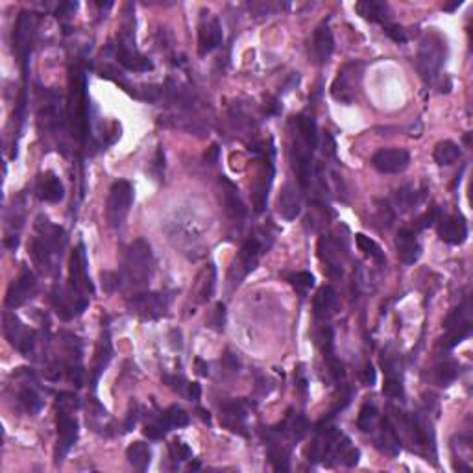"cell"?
Masks as SVG:
<instances>
[{
    "label": "cell",
    "mask_w": 473,
    "mask_h": 473,
    "mask_svg": "<svg viewBox=\"0 0 473 473\" xmlns=\"http://www.w3.org/2000/svg\"><path fill=\"white\" fill-rule=\"evenodd\" d=\"M165 231L168 235V241L189 259H198L204 255L206 226L201 220L196 219L195 214L179 211L174 214V219L166 222Z\"/></svg>",
    "instance_id": "cell-1"
},
{
    "label": "cell",
    "mask_w": 473,
    "mask_h": 473,
    "mask_svg": "<svg viewBox=\"0 0 473 473\" xmlns=\"http://www.w3.org/2000/svg\"><path fill=\"white\" fill-rule=\"evenodd\" d=\"M154 272V254L152 246L144 239H137L126 248L122 270L118 274L120 287H130L133 290L142 289Z\"/></svg>",
    "instance_id": "cell-2"
},
{
    "label": "cell",
    "mask_w": 473,
    "mask_h": 473,
    "mask_svg": "<svg viewBox=\"0 0 473 473\" xmlns=\"http://www.w3.org/2000/svg\"><path fill=\"white\" fill-rule=\"evenodd\" d=\"M36 230L37 235L32 241L30 254L43 270H48V268H52L54 261L61 257V252L65 250L67 233L63 231V228L50 224L47 217L37 219Z\"/></svg>",
    "instance_id": "cell-3"
},
{
    "label": "cell",
    "mask_w": 473,
    "mask_h": 473,
    "mask_svg": "<svg viewBox=\"0 0 473 473\" xmlns=\"http://www.w3.org/2000/svg\"><path fill=\"white\" fill-rule=\"evenodd\" d=\"M443 61H446V41L438 34H429L424 37L416 58V67L424 82L434 83V80L440 76Z\"/></svg>",
    "instance_id": "cell-4"
},
{
    "label": "cell",
    "mask_w": 473,
    "mask_h": 473,
    "mask_svg": "<svg viewBox=\"0 0 473 473\" xmlns=\"http://www.w3.org/2000/svg\"><path fill=\"white\" fill-rule=\"evenodd\" d=\"M133 204V187L126 179H118L111 185L109 196L106 204V219L109 228L120 230L126 222V217L130 213Z\"/></svg>",
    "instance_id": "cell-5"
},
{
    "label": "cell",
    "mask_w": 473,
    "mask_h": 473,
    "mask_svg": "<svg viewBox=\"0 0 473 473\" xmlns=\"http://www.w3.org/2000/svg\"><path fill=\"white\" fill-rule=\"evenodd\" d=\"M364 65L361 61H349L338 71L337 78L331 85V96L340 104H351L361 87Z\"/></svg>",
    "instance_id": "cell-6"
},
{
    "label": "cell",
    "mask_w": 473,
    "mask_h": 473,
    "mask_svg": "<svg viewBox=\"0 0 473 473\" xmlns=\"http://www.w3.org/2000/svg\"><path fill=\"white\" fill-rule=\"evenodd\" d=\"M117 59L118 63L126 67L128 71L148 72L154 69V63L135 48L131 32H126V30L120 32V36L117 37Z\"/></svg>",
    "instance_id": "cell-7"
},
{
    "label": "cell",
    "mask_w": 473,
    "mask_h": 473,
    "mask_svg": "<svg viewBox=\"0 0 473 473\" xmlns=\"http://www.w3.org/2000/svg\"><path fill=\"white\" fill-rule=\"evenodd\" d=\"M34 30H36V17L32 12H23L19 15L15 30H13V47L17 52L23 69L26 72L30 52H32V43H34Z\"/></svg>",
    "instance_id": "cell-8"
},
{
    "label": "cell",
    "mask_w": 473,
    "mask_h": 473,
    "mask_svg": "<svg viewBox=\"0 0 473 473\" xmlns=\"http://www.w3.org/2000/svg\"><path fill=\"white\" fill-rule=\"evenodd\" d=\"M69 281H71V294L76 298L78 302L85 300L83 292H93L91 279L87 278V259H85V250L83 244H80L71 255L69 263Z\"/></svg>",
    "instance_id": "cell-9"
},
{
    "label": "cell",
    "mask_w": 473,
    "mask_h": 473,
    "mask_svg": "<svg viewBox=\"0 0 473 473\" xmlns=\"http://www.w3.org/2000/svg\"><path fill=\"white\" fill-rule=\"evenodd\" d=\"M410 165V154L405 148H383L372 157V166L381 174H399Z\"/></svg>",
    "instance_id": "cell-10"
},
{
    "label": "cell",
    "mask_w": 473,
    "mask_h": 473,
    "mask_svg": "<svg viewBox=\"0 0 473 473\" xmlns=\"http://www.w3.org/2000/svg\"><path fill=\"white\" fill-rule=\"evenodd\" d=\"M4 335H6V338L10 340L13 348H17L26 357L34 351L36 335H34V331H28L15 314H4Z\"/></svg>",
    "instance_id": "cell-11"
},
{
    "label": "cell",
    "mask_w": 473,
    "mask_h": 473,
    "mask_svg": "<svg viewBox=\"0 0 473 473\" xmlns=\"http://www.w3.org/2000/svg\"><path fill=\"white\" fill-rule=\"evenodd\" d=\"M130 305L131 313L142 320H157L166 314V300L155 292H135Z\"/></svg>",
    "instance_id": "cell-12"
},
{
    "label": "cell",
    "mask_w": 473,
    "mask_h": 473,
    "mask_svg": "<svg viewBox=\"0 0 473 473\" xmlns=\"http://www.w3.org/2000/svg\"><path fill=\"white\" fill-rule=\"evenodd\" d=\"M333 50H335V39H333V32L329 28V23L324 21L318 28L314 30L313 39L309 43V56L316 65H325L329 58H331Z\"/></svg>",
    "instance_id": "cell-13"
},
{
    "label": "cell",
    "mask_w": 473,
    "mask_h": 473,
    "mask_svg": "<svg viewBox=\"0 0 473 473\" xmlns=\"http://www.w3.org/2000/svg\"><path fill=\"white\" fill-rule=\"evenodd\" d=\"M78 440V421L67 412L65 408H59L58 412V450H56V462H61L71 448Z\"/></svg>",
    "instance_id": "cell-14"
},
{
    "label": "cell",
    "mask_w": 473,
    "mask_h": 473,
    "mask_svg": "<svg viewBox=\"0 0 473 473\" xmlns=\"http://www.w3.org/2000/svg\"><path fill=\"white\" fill-rule=\"evenodd\" d=\"M36 287H37L36 276L30 272V270H24V272L21 274V276H19L12 285H10V289H8L6 300H4L6 307L17 309V307H21V305H24V303L28 302L30 298L34 296Z\"/></svg>",
    "instance_id": "cell-15"
},
{
    "label": "cell",
    "mask_w": 473,
    "mask_h": 473,
    "mask_svg": "<svg viewBox=\"0 0 473 473\" xmlns=\"http://www.w3.org/2000/svg\"><path fill=\"white\" fill-rule=\"evenodd\" d=\"M437 230L438 236L442 239L443 243L453 244V246H459V244L466 243L468 239V224L464 217H442L437 220Z\"/></svg>",
    "instance_id": "cell-16"
},
{
    "label": "cell",
    "mask_w": 473,
    "mask_h": 473,
    "mask_svg": "<svg viewBox=\"0 0 473 473\" xmlns=\"http://www.w3.org/2000/svg\"><path fill=\"white\" fill-rule=\"evenodd\" d=\"M318 255L331 278L342 276V248H340V244L333 241L331 236H320Z\"/></svg>",
    "instance_id": "cell-17"
},
{
    "label": "cell",
    "mask_w": 473,
    "mask_h": 473,
    "mask_svg": "<svg viewBox=\"0 0 473 473\" xmlns=\"http://www.w3.org/2000/svg\"><path fill=\"white\" fill-rule=\"evenodd\" d=\"M222 39H224V34H222L219 19L204 21L198 28V54L204 58L209 52H213L214 48L222 45Z\"/></svg>",
    "instance_id": "cell-18"
},
{
    "label": "cell",
    "mask_w": 473,
    "mask_h": 473,
    "mask_svg": "<svg viewBox=\"0 0 473 473\" xmlns=\"http://www.w3.org/2000/svg\"><path fill=\"white\" fill-rule=\"evenodd\" d=\"M261 254H263V244H261L259 239H248L246 243L243 244V248L239 252V257L235 261V266L233 270H239V278L243 279L244 276H248L252 270H255V266L259 263Z\"/></svg>",
    "instance_id": "cell-19"
},
{
    "label": "cell",
    "mask_w": 473,
    "mask_h": 473,
    "mask_svg": "<svg viewBox=\"0 0 473 473\" xmlns=\"http://www.w3.org/2000/svg\"><path fill=\"white\" fill-rule=\"evenodd\" d=\"M396 250L397 257L402 259L405 265H414L416 261L420 259L421 246L416 239V233L410 230H399L396 236Z\"/></svg>",
    "instance_id": "cell-20"
},
{
    "label": "cell",
    "mask_w": 473,
    "mask_h": 473,
    "mask_svg": "<svg viewBox=\"0 0 473 473\" xmlns=\"http://www.w3.org/2000/svg\"><path fill=\"white\" fill-rule=\"evenodd\" d=\"M278 211L285 220H296L302 213V198L292 184H285L279 192Z\"/></svg>",
    "instance_id": "cell-21"
},
{
    "label": "cell",
    "mask_w": 473,
    "mask_h": 473,
    "mask_svg": "<svg viewBox=\"0 0 473 473\" xmlns=\"http://www.w3.org/2000/svg\"><path fill=\"white\" fill-rule=\"evenodd\" d=\"M375 446L379 450L386 453V455L396 456L402 451V440H399V432L397 427L390 421V418H384L381 421V431H379L377 438H375Z\"/></svg>",
    "instance_id": "cell-22"
},
{
    "label": "cell",
    "mask_w": 473,
    "mask_h": 473,
    "mask_svg": "<svg viewBox=\"0 0 473 473\" xmlns=\"http://www.w3.org/2000/svg\"><path fill=\"white\" fill-rule=\"evenodd\" d=\"M272 176H274V165L272 161H266L265 168L259 172V177L255 179L254 184V207L255 213H263L266 207V201H268V189L272 185Z\"/></svg>",
    "instance_id": "cell-23"
},
{
    "label": "cell",
    "mask_w": 473,
    "mask_h": 473,
    "mask_svg": "<svg viewBox=\"0 0 473 473\" xmlns=\"http://www.w3.org/2000/svg\"><path fill=\"white\" fill-rule=\"evenodd\" d=\"M37 196L41 198L43 201H48V204H58L65 198V187L61 184L56 174L48 172L45 176H41V179L37 182Z\"/></svg>",
    "instance_id": "cell-24"
},
{
    "label": "cell",
    "mask_w": 473,
    "mask_h": 473,
    "mask_svg": "<svg viewBox=\"0 0 473 473\" xmlns=\"http://www.w3.org/2000/svg\"><path fill=\"white\" fill-rule=\"evenodd\" d=\"M355 12L370 23H386L390 19V8L381 0H361L355 4Z\"/></svg>",
    "instance_id": "cell-25"
},
{
    "label": "cell",
    "mask_w": 473,
    "mask_h": 473,
    "mask_svg": "<svg viewBox=\"0 0 473 473\" xmlns=\"http://www.w3.org/2000/svg\"><path fill=\"white\" fill-rule=\"evenodd\" d=\"M337 302H338V298H337L335 289L329 287V285L322 287V289L316 292V296H314V302H313L314 316H316L318 320L329 318V316L335 313V309H337Z\"/></svg>",
    "instance_id": "cell-26"
},
{
    "label": "cell",
    "mask_w": 473,
    "mask_h": 473,
    "mask_svg": "<svg viewBox=\"0 0 473 473\" xmlns=\"http://www.w3.org/2000/svg\"><path fill=\"white\" fill-rule=\"evenodd\" d=\"M296 131H298V137L302 139L303 144L314 152L318 146V128H316L314 118L307 117V115H298L296 117Z\"/></svg>",
    "instance_id": "cell-27"
},
{
    "label": "cell",
    "mask_w": 473,
    "mask_h": 473,
    "mask_svg": "<svg viewBox=\"0 0 473 473\" xmlns=\"http://www.w3.org/2000/svg\"><path fill=\"white\" fill-rule=\"evenodd\" d=\"M424 198H426L424 190H416L412 187H403V189L396 190V195H394V206L397 207L399 213H408V211H412V209L420 206Z\"/></svg>",
    "instance_id": "cell-28"
},
{
    "label": "cell",
    "mask_w": 473,
    "mask_h": 473,
    "mask_svg": "<svg viewBox=\"0 0 473 473\" xmlns=\"http://www.w3.org/2000/svg\"><path fill=\"white\" fill-rule=\"evenodd\" d=\"M126 459L130 462L131 466L139 470V472H144L148 466H150V461H152V450L150 446L144 442H133L126 450Z\"/></svg>",
    "instance_id": "cell-29"
},
{
    "label": "cell",
    "mask_w": 473,
    "mask_h": 473,
    "mask_svg": "<svg viewBox=\"0 0 473 473\" xmlns=\"http://www.w3.org/2000/svg\"><path fill=\"white\" fill-rule=\"evenodd\" d=\"M461 146L456 144V142L453 141H442L438 142L437 148H434V154H432V157H434V161H437L438 165L442 166H448V165H453L455 161L461 160Z\"/></svg>",
    "instance_id": "cell-30"
},
{
    "label": "cell",
    "mask_w": 473,
    "mask_h": 473,
    "mask_svg": "<svg viewBox=\"0 0 473 473\" xmlns=\"http://www.w3.org/2000/svg\"><path fill=\"white\" fill-rule=\"evenodd\" d=\"M226 185H228V190H224L226 213L230 214V219H233V220H236V222H239V220H243L244 217H246V207H244L243 200H241V198H239V195H236L235 187H233L230 182H226Z\"/></svg>",
    "instance_id": "cell-31"
},
{
    "label": "cell",
    "mask_w": 473,
    "mask_h": 473,
    "mask_svg": "<svg viewBox=\"0 0 473 473\" xmlns=\"http://www.w3.org/2000/svg\"><path fill=\"white\" fill-rule=\"evenodd\" d=\"M355 243H357V246H359V250H361L362 254L366 255V257H370L372 261H375L377 265H384V263H386L383 248H381L373 239L366 236L364 233H357V235H355Z\"/></svg>",
    "instance_id": "cell-32"
},
{
    "label": "cell",
    "mask_w": 473,
    "mask_h": 473,
    "mask_svg": "<svg viewBox=\"0 0 473 473\" xmlns=\"http://www.w3.org/2000/svg\"><path fill=\"white\" fill-rule=\"evenodd\" d=\"M459 364L455 361H443L434 368V383L438 386H448L459 377Z\"/></svg>",
    "instance_id": "cell-33"
},
{
    "label": "cell",
    "mask_w": 473,
    "mask_h": 473,
    "mask_svg": "<svg viewBox=\"0 0 473 473\" xmlns=\"http://www.w3.org/2000/svg\"><path fill=\"white\" fill-rule=\"evenodd\" d=\"M250 408H254V405H250L246 399H231V402L222 405V412L230 418V420L243 421L248 416Z\"/></svg>",
    "instance_id": "cell-34"
},
{
    "label": "cell",
    "mask_w": 473,
    "mask_h": 473,
    "mask_svg": "<svg viewBox=\"0 0 473 473\" xmlns=\"http://www.w3.org/2000/svg\"><path fill=\"white\" fill-rule=\"evenodd\" d=\"M377 424V408L372 403H364L357 418V427L361 432H372Z\"/></svg>",
    "instance_id": "cell-35"
},
{
    "label": "cell",
    "mask_w": 473,
    "mask_h": 473,
    "mask_svg": "<svg viewBox=\"0 0 473 473\" xmlns=\"http://www.w3.org/2000/svg\"><path fill=\"white\" fill-rule=\"evenodd\" d=\"M19 403H21L24 410L30 414L39 412L43 407V402H41V397H39V394H37L34 388H30V386L19 392Z\"/></svg>",
    "instance_id": "cell-36"
},
{
    "label": "cell",
    "mask_w": 473,
    "mask_h": 473,
    "mask_svg": "<svg viewBox=\"0 0 473 473\" xmlns=\"http://www.w3.org/2000/svg\"><path fill=\"white\" fill-rule=\"evenodd\" d=\"M168 431H170V426L166 424L163 414H161V418H157V420L148 421L146 426H144V429H142L144 437L152 438V440H161V438H165V434Z\"/></svg>",
    "instance_id": "cell-37"
},
{
    "label": "cell",
    "mask_w": 473,
    "mask_h": 473,
    "mask_svg": "<svg viewBox=\"0 0 473 473\" xmlns=\"http://www.w3.org/2000/svg\"><path fill=\"white\" fill-rule=\"evenodd\" d=\"M163 416H165L166 424L170 426V429H174V427L189 426V414L185 412L182 407H177V405H172V407L166 408L165 412H163Z\"/></svg>",
    "instance_id": "cell-38"
},
{
    "label": "cell",
    "mask_w": 473,
    "mask_h": 473,
    "mask_svg": "<svg viewBox=\"0 0 473 473\" xmlns=\"http://www.w3.org/2000/svg\"><path fill=\"white\" fill-rule=\"evenodd\" d=\"M383 394L386 397H390V399H403L405 390H403L402 381L396 375H386L383 384Z\"/></svg>",
    "instance_id": "cell-39"
},
{
    "label": "cell",
    "mask_w": 473,
    "mask_h": 473,
    "mask_svg": "<svg viewBox=\"0 0 473 473\" xmlns=\"http://www.w3.org/2000/svg\"><path fill=\"white\" fill-rule=\"evenodd\" d=\"M287 281L298 290L305 292V290H309L314 285V276L311 272H296L287 276Z\"/></svg>",
    "instance_id": "cell-40"
},
{
    "label": "cell",
    "mask_w": 473,
    "mask_h": 473,
    "mask_svg": "<svg viewBox=\"0 0 473 473\" xmlns=\"http://www.w3.org/2000/svg\"><path fill=\"white\" fill-rule=\"evenodd\" d=\"M209 325L213 327L214 331H224L226 325V305L224 303H217L209 318Z\"/></svg>",
    "instance_id": "cell-41"
},
{
    "label": "cell",
    "mask_w": 473,
    "mask_h": 473,
    "mask_svg": "<svg viewBox=\"0 0 473 473\" xmlns=\"http://www.w3.org/2000/svg\"><path fill=\"white\" fill-rule=\"evenodd\" d=\"M170 456L174 459V461H187V459H190L192 456V451L189 450V446L187 443H184V442H172L170 443Z\"/></svg>",
    "instance_id": "cell-42"
},
{
    "label": "cell",
    "mask_w": 473,
    "mask_h": 473,
    "mask_svg": "<svg viewBox=\"0 0 473 473\" xmlns=\"http://www.w3.org/2000/svg\"><path fill=\"white\" fill-rule=\"evenodd\" d=\"M440 209L438 207H432V209H429L424 217H420V219L416 220V230H426V228H429V226L437 224V220L440 219Z\"/></svg>",
    "instance_id": "cell-43"
},
{
    "label": "cell",
    "mask_w": 473,
    "mask_h": 473,
    "mask_svg": "<svg viewBox=\"0 0 473 473\" xmlns=\"http://www.w3.org/2000/svg\"><path fill=\"white\" fill-rule=\"evenodd\" d=\"M384 32H386V36L390 37L394 43L407 41V34H405V30H403L402 26H397V24H386V26H384Z\"/></svg>",
    "instance_id": "cell-44"
},
{
    "label": "cell",
    "mask_w": 473,
    "mask_h": 473,
    "mask_svg": "<svg viewBox=\"0 0 473 473\" xmlns=\"http://www.w3.org/2000/svg\"><path fill=\"white\" fill-rule=\"evenodd\" d=\"M163 383L168 384L172 390H177L179 394H184L185 386H187V383H185L184 377H177V375H163Z\"/></svg>",
    "instance_id": "cell-45"
},
{
    "label": "cell",
    "mask_w": 473,
    "mask_h": 473,
    "mask_svg": "<svg viewBox=\"0 0 473 473\" xmlns=\"http://www.w3.org/2000/svg\"><path fill=\"white\" fill-rule=\"evenodd\" d=\"M361 381L366 386H373L375 384V370H373V366L368 362L366 366H364V370L361 372Z\"/></svg>",
    "instance_id": "cell-46"
},
{
    "label": "cell",
    "mask_w": 473,
    "mask_h": 473,
    "mask_svg": "<svg viewBox=\"0 0 473 473\" xmlns=\"http://www.w3.org/2000/svg\"><path fill=\"white\" fill-rule=\"evenodd\" d=\"M154 165H155V176H157V179H160L161 176H163V170H165V155H163V152H157V155H155V161H154Z\"/></svg>",
    "instance_id": "cell-47"
},
{
    "label": "cell",
    "mask_w": 473,
    "mask_h": 473,
    "mask_svg": "<svg viewBox=\"0 0 473 473\" xmlns=\"http://www.w3.org/2000/svg\"><path fill=\"white\" fill-rule=\"evenodd\" d=\"M187 390H189L190 402H198L201 396V386L198 383H189L187 384Z\"/></svg>",
    "instance_id": "cell-48"
},
{
    "label": "cell",
    "mask_w": 473,
    "mask_h": 473,
    "mask_svg": "<svg viewBox=\"0 0 473 473\" xmlns=\"http://www.w3.org/2000/svg\"><path fill=\"white\" fill-rule=\"evenodd\" d=\"M76 6H78L76 2H63V4H59L58 17H59V15H69V13L76 10Z\"/></svg>",
    "instance_id": "cell-49"
},
{
    "label": "cell",
    "mask_w": 473,
    "mask_h": 473,
    "mask_svg": "<svg viewBox=\"0 0 473 473\" xmlns=\"http://www.w3.org/2000/svg\"><path fill=\"white\" fill-rule=\"evenodd\" d=\"M137 418H139V414H137V405H135V410H133V412L130 410V412H128V418H126V424H124L126 431H131V429L135 427Z\"/></svg>",
    "instance_id": "cell-50"
},
{
    "label": "cell",
    "mask_w": 473,
    "mask_h": 473,
    "mask_svg": "<svg viewBox=\"0 0 473 473\" xmlns=\"http://www.w3.org/2000/svg\"><path fill=\"white\" fill-rule=\"evenodd\" d=\"M195 362H196V368H198V373L206 377L207 373H209V366H207V362H204L201 359H196Z\"/></svg>",
    "instance_id": "cell-51"
},
{
    "label": "cell",
    "mask_w": 473,
    "mask_h": 473,
    "mask_svg": "<svg viewBox=\"0 0 473 473\" xmlns=\"http://www.w3.org/2000/svg\"><path fill=\"white\" fill-rule=\"evenodd\" d=\"M217 157H219V148L211 146V154L206 155V161L207 163H211V165H214V163H217Z\"/></svg>",
    "instance_id": "cell-52"
},
{
    "label": "cell",
    "mask_w": 473,
    "mask_h": 473,
    "mask_svg": "<svg viewBox=\"0 0 473 473\" xmlns=\"http://www.w3.org/2000/svg\"><path fill=\"white\" fill-rule=\"evenodd\" d=\"M462 6V0H455L453 4H450V6H443V10L446 12H455L456 8H461Z\"/></svg>",
    "instance_id": "cell-53"
},
{
    "label": "cell",
    "mask_w": 473,
    "mask_h": 473,
    "mask_svg": "<svg viewBox=\"0 0 473 473\" xmlns=\"http://www.w3.org/2000/svg\"><path fill=\"white\" fill-rule=\"evenodd\" d=\"M198 412H200L201 420L207 421V424H211V416H209V412H207L206 408H198Z\"/></svg>",
    "instance_id": "cell-54"
},
{
    "label": "cell",
    "mask_w": 473,
    "mask_h": 473,
    "mask_svg": "<svg viewBox=\"0 0 473 473\" xmlns=\"http://www.w3.org/2000/svg\"><path fill=\"white\" fill-rule=\"evenodd\" d=\"M190 470H198V468H200V464H198V462H195V464H192V462H190Z\"/></svg>",
    "instance_id": "cell-55"
}]
</instances>
